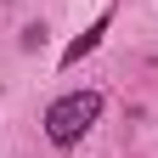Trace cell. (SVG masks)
Instances as JSON below:
<instances>
[{
  "mask_svg": "<svg viewBox=\"0 0 158 158\" xmlns=\"http://www.w3.org/2000/svg\"><path fill=\"white\" fill-rule=\"evenodd\" d=\"M96 118H102V90H68L45 107V135L51 147H79Z\"/></svg>",
  "mask_w": 158,
  "mask_h": 158,
  "instance_id": "1",
  "label": "cell"
},
{
  "mask_svg": "<svg viewBox=\"0 0 158 158\" xmlns=\"http://www.w3.org/2000/svg\"><path fill=\"white\" fill-rule=\"evenodd\" d=\"M102 34H107V11L96 17V23H90L85 34H79V40H73L68 51H62V68H73V62H79V56H85V51H96V45H102Z\"/></svg>",
  "mask_w": 158,
  "mask_h": 158,
  "instance_id": "2",
  "label": "cell"
},
{
  "mask_svg": "<svg viewBox=\"0 0 158 158\" xmlns=\"http://www.w3.org/2000/svg\"><path fill=\"white\" fill-rule=\"evenodd\" d=\"M45 45V28H23V51H40Z\"/></svg>",
  "mask_w": 158,
  "mask_h": 158,
  "instance_id": "3",
  "label": "cell"
}]
</instances>
